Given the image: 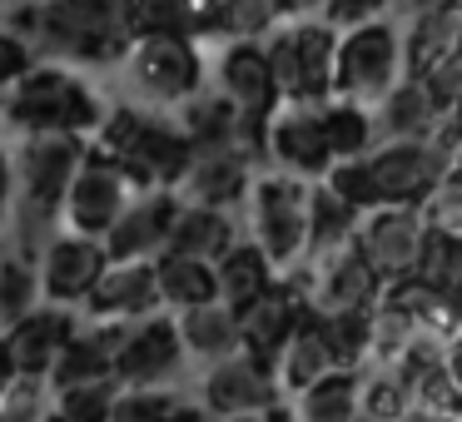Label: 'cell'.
Returning <instances> with one entry per match:
<instances>
[{
	"instance_id": "23",
	"label": "cell",
	"mask_w": 462,
	"mask_h": 422,
	"mask_svg": "<svg viewBox=\"0 0 462 422\" xmlns=\"http://www.w3.org/2000/svg\"><path fill=\"white\" fill-rule=\"evenodd\" d=\"M457 5L462 0H432V5H418L408 21H398L402 80H422L432 65L452 60V50H457Z\"/></svg>"
},
{
	"instance_id": "31",
	"label": "cell",
	"mask_w": 462,
	"mask_h": 422,
	"mask_svg": "<svg viewBox=\"0 0 462 422\" xmlns=\"http://www.w3.org/2000/svg\"><path fill=\"white\" fill-rule=\"evenodd\" d=\"M130 41H199L204 5L189 0H120Z\"/></svg>"
},
{
	"instance_id": "42",
	"label": "cell",
	"mask_w": 462,
	"mask_h": 422,
	"mask_svg": "<svg viewBox=\"0 0 462 422\" xmlns=\"http://www.w3.org/2000/svg\"><path fill=\"white\" fill-rule=\"evenodd\" d=\"M11 199H15V164H11V144L0 140V234L11 224Z\"/></svg>"
},
{
	"instance_id": "14",
	"label": "cell",
	"mask_w": 462,
	"mask_h": 422,
	"mask_svg": "<svg viewBox=\"0 0 462 422\" xmlns=\"http://www.w3.org/2000/svg\"><path fill=\"white\" fill-rule=\"evenodd\" d=\"M110 269L100 239H75V234H55L41 253H35V279H41V303L51 308H80L100 273Z\"/></svg>"
},
{
	"instance_id": "3",
	"label": "cell",
	"mask_w": 462,
	"mask_h": 422,
	"mask_svg": "<svg viewBox=\"0 0 462 422\" xmlns=\"http://www.w3.org/2000/svg\"><path fill=\"white\" fill-rule=\"evenodd\" d=\"M448 154L432 140H408V144H373L363 160L333 164L323 189H333L343 204H353L358 214L378 209H428V199L438 194L442 174H448Z\"/></svg>"
},
{
	"instance_id": "37",
	"label": "cell",
	"mask_w": 462,
	"mask_h": 422,
	"mask_svg": "<svg viewBox=\"0 0 462 422\" xmlns=\"http://www.w3.org/2000/svg\"><path fill=\"white\" fill-rule=\"evenodd\" d=\"M289 408L299 422H353V408H358V372H328V378H319L313 388H303Z\"/></svg>"
},
{
	"instance_id": "16",
	"label": "cell",
	"mask_w": 462,
	"mask_h": 422,
	"mask_svg": "<svg viewBox=\"0 0 462 422\" xmlns=\"http://www.w3.org/2000/svg\"><path fill=\"white\" fill-rule=\"evenodd\" d=\"M303 313H309V303H303L299 279L289 273V279H279L269 293H259L244 313H234V318H239V353L273 368L279 353L289 348V338L299 333Z\"/></svg>"
},
{
	"instance_id": "18",
	"label": "cell",
	"mask_w": 462,
	"mask_h": 422,
	"mask_svg": "<svg viewBox=\"0 0 462 422\" xmlns=\"http://www.w3.org/2000/svg\"><path fill=\"white\" fill-rule=\"evenodd\" d=\"M75 328H80V313L41 303V308H31L21 323L0 328V353H5L15 378L45 382V372L55 368V358H60V348L75 338Z\"/></svg>"
},
{
	"instance_id": "11",
	"label": "cell",
	"mask_w": 462,
	"mask_h": 422,
	"mask_svg": "<svg viewBox=\"0 0 462 422\" xmlns=\"http://www.w3.org/2000/svg\"><path fill=\"white\" fill-rule=\"evenodd\" d=\"M134 199V189L125 184V174L115 170L105 154L85 150L80 170L70 179V194H65V214H60V234H75V239H100L115 229V219L125 214V204Z\"/></svg>"
},
{
	"instance_id": "20",
	"label": "cell",
	"mask_w": 462,
	"mask_h": 422,
	"mask_svg": "<svg viewBox=\"0 0 462 422\" xmlns=\"http://www.w3.org/2000/svg\"><path fill=\"white\" fill-rule=\"evenodd\" d=\"M160 313V289H154V263H110L90 298L80 303L85 323H144Z\"/></svg>"
},
{
	"instance_id": "40",
	"label": "cell",
	"mask_w": 462,
	"mask_h": 422,
	"mask_svg": "<svg viewBox=\"0 0 462 422\" xmlns=\"http://www.w3.org/2000/svg\"><path fill=\"white\" fill-rule=\"evenodd\" d=\"M51 417V388L35 378H11L0 392V422H45Z\"/></svg>"
},
{
	"instance_id": "15",
	"label": "cell",
	"mask_w": 462,
	"mask_h": 422,
	"mask_svg": "<svg viewBox=\"0 0 462 422\" xmlns=\"http://www.w3.org/2000/svg\"><path fill=\"white\" fill-rule=\"evenodd\" d=\"M422 234H428V224H422L418 209H378V214H363L358 234H353V253L388 289V283H402L412 273Z\"/></svg>"
},
{
	"instance_id": "46",
	"label": "cell",
	"mask_w": 462,
	"mask_h": 422,
	"mask_svg": "<svg viewBox=\"0 0 462 422\" xmlns=\"http://www.w3.org/2000/svg\"><path fill=\"white\" fill-rule=\"evenodd\" d=\"M402 422H438V417H422V412H408Z\"/></svg>"
},
{
	"instance_id": "36",
	"label": "cell",
	"mask_w": 462,
	"mask_h": 422,
	"mask_svg": "<svg viewBox=\"0 0 462 422\" xmlns=\"http://www.w3.org/2000/svg\"><path fill=\"white\" fill-rule=\"evenodd\" d=\"M110 422H209L199 398L180 388H154V392H120Z\"/></svg>"
},
{
	"instance_id": "28",
	"label": "cell",
	"mask_w": 462,
	"mask_h": 422,
	"mask_svg": "<svg viewBox=\"0 0 462 422\" xmlns=\"http://www.w3.org/2000/svg\"><path fill=\"white\" fill-rule=\"evenodd\" d=\"M174 333H180V348L189 362H229L239 358V318H234L224 303H209V308H194L174 318Z\"/></svg>"
},
{
	"instance_id": "47",
	"label": "cell",
	"mask_w": 462,
	"mask_h": 422,
	"mask_svg": "<svg viewBox=\"0 0 462 422\" xmlns=\"http://www.w3.org/2000/svg\"><path fill=\"white\" fill-rule=\"evenodd\" d=\"M45 422H65V417H60V412H55V408H51V417H45Z\"/></svg>"
},
{
	"instance_id": "41",
	"label": "cell",
	"mask_w": 462,
	"mask_h": 422,
	"mask_svg": "<svg viewBox=\"0 0 462 422\" xmlns=\"http://www.w3.org/2000/svg\"><path fill=\"white\" fill-rule=\"evenodd\" d=\"M35 65V55H31V45H21L11 31H0V95L11 90L15 80H21L25 70Z\"/></svg>"
},
{
	"instance_id": "17",
	"label": "cell",
	"mask_w": 462,
	"mask_h": 422,
	"mask_svg": "<svg viewBox=\"0 0 462 422\" xmlns=\"http://www.w3.org/2000/svg\"><path fill=\"white\" fill-rule=\"evenodd\" d=\"M269 164L273 174H289L299 184H323L333 170L328 140H323L319 110L303 105H279V115L269 120Z\"/></svg>"
},
{
	"instance_id": "48",
	"label": "cell",
	"mask_w": 462,
	"mask_h": 422,
	"mask_svg": "<svg viewBox=\"0 0 462 422\" xmlns=\"http://www.w3.org/2000/svg\"><path fill=\"white\" fill-rule=\"evenodd\" d=\"M244 422H259V417H244Z\"/></svg>"
},
{
	"instance_id": "49",
	"label": "cell",
	"mask_w": 462,
	"mask_h": 422,
	"mask_svg": "<svg viewBox=\"0 0 462 422\" xmlns=\"http://www.w3.org/2000/svg\"><path fill=\"white\" fill-rule=\"evenodd\" d=\"M457 243H462V239H457Z\"/></svg>"
},
{
	"instance_id": "13",
	"label": "cell",
	"mask_w": 462,
	"mask_h": 422,
	"mask_svg": "<svg viewBox=\"0 0 462 422\" xmlns=\"http://www.w3.org/2000/svg\"><path fill=\"white\" fill-rule=\"evenodd\" d=\"M283 402L279 378H273L269 362H254V358H229V362H214L204 368L199 382V408L209 422H244V417H263V412Z\"/></svg>"
},
{
	"instance_id": "24",
	"label": "cell",
	"mask_w": 462,
	"mask_h": 422,
	"mask_svg": "<svg viewBox=\"0 0 462 422\" xmlns=\"http://www.w3.org/2000/svg\"><path fill=\"white\" fill-rule=\"evenodd\" d=\"M254 174H259V170H254L249 160H239L234 150L194 154V164H189V174L180 179L174 199H180V204H199V209L234 214V209H244V194H249Z\"/></svg>"
},
{
	"instance_id": "50",
	"label": "cell",
	"mask_w": 462,
	"mask_h": 422,
	"mask_svg": "<svg viewBox=\"0 0 462 422\" xmlns=\"http://www.w3.org/2000/svg\"><path fill=\"white\" fill-rule=\"evenodd\" d=\"M457 422H462V417H457Z\"/></svg>"
},
{
	"instance_id": "2",
	"label": "cell",
	"mask_w": 462,
	"mask_h": 422,
	"mask_svg": "<svg viewBox=\"0 0 462 422\" xmlns=\"http://www.w3.org/2000/svg\"><path fill=\"white\" fill-rule=\"evenodd\" d=\"M90 140H75V134H31V140L15 144L11 164H15V199H11V224L15 234L11 249L35 259L45 243L60 234V214H65V194L70 179L80 170Z\"/></svg>"
},
{
	"instance_id": "10",
	"label": "cell",
	"mask_w": 462,
	"mask_h": 422,
	"mask_svg": "<svg viewBox=\"0 0 462 422\" xmlns=\"http://www.w3.org/2000/svg\"><path fill=\"white\" fill-rule=\"evenodd\" d=\"M189 368L180 348V333H174V318L154 313L144 323H130L125 328V343L115 353V388L120 392H154V388H174V378Z\"/></svg>"
},
{
	"instance_id": "8",
	"label": "cell",
	"mask_w": 462,
	"mask_h": 422,
	"mask_svg": "<svg viewBox=\"0 0 462 422\" xmlns=\"http://www.w3.org/2000/svg\"><path fill=\"white\" fill-rule=\"evenodd\" d=\"M244 219H249V243L273 263V273H293L303 263V239H309V184L289 174H254L244 194Z\"/></svg>"
},
{
	"instance_id": "26",
	"label": "cell",
	"mask_w": 462,
	"mask_h": 422,
	"mask_svg": "<svg viewBox=\"0 0 462 422\" xmlns=\"http://www.w3.org/2000/svg\"><path fill=\"white\" fill-rule=\"evenodd\" d=\"M438 105L418 80H398L378 105H373V134L378 144H408V140H438Z\"/></svg>"
},
{
	"instance_id": "22",
	"label": "cell",
	"mask_w": 462,
	"mask_h": 422,
	"mask_svg": "<svg viewBox=\"0 0 462 422\" xmlns=\"http://www.w3.org/2000/svg\"><path fill=\"white\" fill-rule=\"evenodd\" d=\"M125 343V323H85L75 328V338L60 348L55 368L45 372L51 392H70V388H90V382H115V353Z\"/></svg>"
},
{
	"instance_id": "34",
	"label": "cell",
	"mask_w": 462,
	"mask_h": 422,
	"mask_svg": "<svg viewBox=\"0 0 462 422\" xmlns=\"http://www.w3.org/2000/svg\"><path fill=\"white\" fill-rule=\"evenodd\" d=\"M328 372H333V362H328V353H323L319 333H313L309 313H303L299 333H293V338H289V348L279 353V362H273V378H279L283 402H289V398H299L303 388H313V382H319V378H328Z\"/></svg>"
},
{
	"instance_id": "9",
	"label": "cell",
	"mask_w": 462,
	"mask_h": 422,
	"mask_svg": "<svg viewBox=\"0 0 462 422\" xmlns=\"http://www.w3.org/2000/svg\"><path fill=\"white\" fill-rule=\"evenodd\" d=\"M125 80L144 110L174 115L209 85V60L199 41H134L125 55Z\"/></svg>"
},
{
	"instance_id": "33",
	"label": "cell",
	"mask_w": 462,
	"mask_h": 422,
	"mask_svg": "<svg viewBox=\"0 0 462 422\" xmlns=\"http://www.w3.org/2000/svg\"><path fill=\"white\" fill-rule=\"evenodd\" d=\"M358 224H363V214L353 209V204H343L338 194L323 189V184H309V239H303V263L353 243Z\"/></svg>"
},
{
	"instance_id": "44",
	"label": "cell",
	"mask_w": 462,
	"mask_h": 422,
	"mask_svg": "<svg viewBox=\"0 0 462 422\" xmlns=\"http://www.w3.org/2000/svg\"><path fill=\"white\" fill-rule=\"evenodd\" d=\"M11 378H15V372H11V362H5V353H0V392L11 388Z\"/></svg>"
},
{
	"instance_id": "7",
	"label": "cell",
	"mask_w": 462,
	"mask_h": 422,
	"mask_svg": "<svg viewBox=\"0 0 462 422\" xmlns=\"http://www.w3.org/2000/svg\"><path fill=\"white\" fill-rule=\"evenodd\" d=\"M398 80H402V31L393 11H378L358 31L338 35V50H333V100L373 110Z\"/></svg>"
},
{
	"instance_id": "12",
	"label": "cell",
	"mask_w": 462,
	"mask_h": 422,
	"mask_svg": "<svg viewBox=\"0 0 462 422\" xmlns=\"http://www.w3.org/2000/svg\"><path fill=\"white\" fill-rule=\"evenodd\" d=\"M299 289L309 313H373L383 298V283L368 273V263L353 253V243L323 253V259L299 263Z\"/></svg>"
},
{
	"instance_id": "43",
	"label": "cell",
	"mask_w": 462,
	"mask_h": 422,
	"mask_svg": "<svg viewBox=\"0 0 462 422\" xmlns=\"http://www.w3.org/2000/svg\"><path fill=\"white\" fill-rule=\"evenodd\" d=\"M259 422H299V417H293V408H289V402H273V408L263 412Z\"/></svg>"
},
{
	"instance_id": "25",
	"label": "cell",
	"mask_w": 462,
	"mask_h": 422,
	"mask_svg": "<svg viewBox=\"0 0 462 422\" xmlns=\"http://www.w3.org/2000/svg\"><path fill=\"white\" fill-rule=\"evenodd\" d=\"M244 239L239 219L224 209H199V204H180V214H174L170 224V239H164V253L170 259H194V263H219L224 253L234 249V243ZM160 253V259H164Z\"/></svg>"
},
{
	"instance_id": "6",
	"label": "cell",
	"mask_w": 462,
	"mask_h": 422,
	"mask_svg": "<svg viewBox=\"0 0 462 422\" xmlns=\"http://www.w3.org/2000/svg\"><path fill=\"white\" fill-rule=\"evenodd\" d=\"M333 50H338V35L319 15L293 11L263 41V60H269L279 105H303V110L328 105L333 100Z\"/></svg>"
},
{
	"instance_id": "32",
	"label": "cell",
	"mask_w": 462,
	"mask_h": 422,
	"mask_svg": "<svg viewBox=\"0 0 462 422\" xmlns=\"http://www.w3.org/2000/svg\"><path fill=\"white\" fill-rule=\"evenodd\" d=\"M154 289H160V313L170 308L174 318L219 303V293H214V269L209 263H194V259H170V253L154 259Z\"/></svg>"
},
{
	"instance_id": "45",
	"label": "cell",
	"mask_w": 462,
	"mask_h": 422,
	"mask_svg": "<svg viewBox=\"0 0 462 422\" xmlns=\"http://www.w3.org/2000/svg\"><path fill=\"white\" fill-rule=\"evenodd\" d=\"M452 55L462 60V5H457V50H452Z\"/></svg>"
},
{
	"instance_id": "19",
	"label": "cell",
	"mask_w": 462,
	"mask_h": 422,
	"mask_svg": "<svg viewBox=\"0 0 462 422\" xmlns=\"http://www.w3.org/2000/svg\"><path fill=\"white\" fill-rule=\"evenodd\" d=\"M180 214V199L164 189L134 194L125 204V214L115 219V229L105 234V259L110 263H154L164 253V239H170V224Z\"/></svg>"
},
{
	"instance_id": "5",
	"label": "cell",
	"mask_w": 462,
	"mask_h": 422,
	"mask_svg": "<svg viewBox=\"0 0 462 422\" xmlns=\"http://www.w3.org/2000/svg\"><path fill=\"white\" fill-rule=\"evenodd\" d=\"M105 95L85 80L80 70L35 60L11 90L0 95V120L21 140L31 134H75V140H95L105 124Z\"/></svg>"
},
{
	"instance_id": "35",
	"label": "cell",
	"mask_w": 462,
	"mask_h": 422,
	"mask_svg": "<svg viewBox=\"0 0 462 422\" xmlns=\"http://www.w3.org/2000/svg\"><path fill=\"white\" fill-rule=\"evenodd\" d=\"M319 120H323V140H328L333 164H353L378 144V134H373V110H363V105L328 100V105H319Z\"/></svg>"
},
{
	"instance_id": "27",
	"label": "cell",
	"mask_w": 462,
	"mask_h": 422,
	"mask_svg": "<svg viewBox=\"0 0 462 422\" xmlns=\"http://www.w3.org/2000/svg\"><path fill=\"white\" fill-rule=\"evenodd\" d=\"M293 11L273 0H214L204 5L199 41H224V45H263Z\"/></svg>"
},
{
	"instance_id": "39",
	"label": "cell",
	"mask_w": 462,
	"mask_h": 422,
	"mask_svg": "<svg viewBox=\"0 0 462 422\" xmlns=\"http://www.w3.org/2000/svg\"><path fill=\"white\" fill-rule=\"evenodd\" d=\"M115 398H120V388H115V382H90V388L51 392V408L60 412L65 422H110Z\"/></svg>"
},
{
	"instance_id": "21",
	"label": "cell",
	"mask_w": 462,
	"mask_h": 422,
	"mask_svg": "<svg viewBox=\"0 0 462 422\" xmlns=\"http://www.w3.org/2000/svg\"><path fill=\"white\" fill-rule=\"evenodd\" d=\"M209 90L224 95L239 115H254V120H273L279 115V90H273L263 45H219Z\"/></svg>"
},
{
	"instance_id": "30",
	"label": "cell",
	"mask_w": 462,
	"mask_h": 422,
	"mask_svg": "<svg viewBox=\"0 0 462 422\" xmlns=\"http://www.w3.org/2000/svg\"><path fill=\"white\" fill-rule=\"evenodd\" d=\"M273 283H279L273 263L263 259V253L254 249L249 239H239L219 263H214V293H219V303H224L229 313H244L254 298H259V293H269Z\"/></svg>"
},
{
	"instance_id": "38",
	"label": "cell",
	"mask_w": 462,
	"mask_h": 422,
	"mask_svg": "<svg viewBox=\"0 0 462 422\" xmlns=\"http://www.w3.org/2000/svg\"><path fill=\"white\" fill-rule=\"evenodd\" d=\"M31 308H41V279H35V259L15 249H0V328L21 323Z\"/></svg>"
},
{
	"instance_id": "4",
	"label": "cell",
	"mask_w": 462,
	"mask_h": 422,
	"mask_svg": "<svg viewBox=\"0 0 462 422\" xmlns=\"http://www.w3.org/2000/svg\"><path fill=\"white\" fill-rule=\"evenodd\" d=\"M90 150L105 154V160L125 174V184H130L134 194H150V189L174 194L180 179L189 174V164H194V150L180 134L174 115L144 110V105H110V110H105V124L90 140Z\"/></svg>"
},
{
	"instance_id": "1",
	"label": "cell",
	"mask_w": 462,
	"mask_h": 422,
	"mask_svg": "<svg viewBox=\"0 0 462 422\" xmlns=\"http://www.w3.org/2000/svg\"><path fill=\"white\" fill-rule=\"evenodd\" d=\"M0 31H11L21 45H31L45 65H125L130 31H125L120 0H35L0 11Z\"/></svg>"
},
{
	"instance_id": "29",
	"label": "cell",
	"mask_w": 462,
	"mask_h": 422,
	"mask_svg": "<svg viewBox=\"0 0 462 422\" xmlns=\"http://www.w3.org/2000/svg\"><path fill=\"white\" fill-rule=\"evenodd\" d=\"M174 124H180V134L189 140L194 154H224L234 150V134H239V110L204 85L194 100H184L174 110Z\"/></svg>"
}]
</instances>
